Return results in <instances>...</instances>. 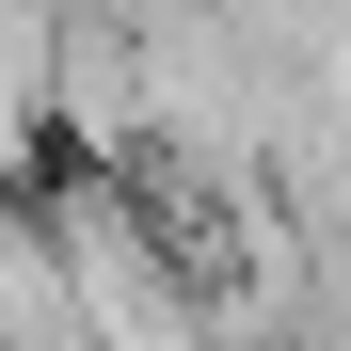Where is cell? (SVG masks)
<instances>
[{
  "instance_id": "obj_1",
  "label": "cell",
  "mask_w": 351,
  "mask_h": 351,
  "mask_svg": "<svg viewBox=\"0 0 351 351\" xmlns=\"http://www.w3.org/2000/svg\"><path fill=\"white\" fill-rule=\"evenodd\" d=\"M48 128H64L96 176L144 160V48L112 32V16H64V32H48Z\"/></svg>"
},
{
  "instance_id": "obj_2",
  "label": "cell",
  "mask_w": 351,
  "mask_h": 351,
  "mask_svg": "<svg viewBox=\"0 0 351 351\" xmlns=\"http://www.w3.org/2000/svg\"><path fill=\"white\" fill-rule=\"evenodd\" d=\"M48 0H0V192H16V176L48 160Z\"/></svg>"
}]
</instances>
